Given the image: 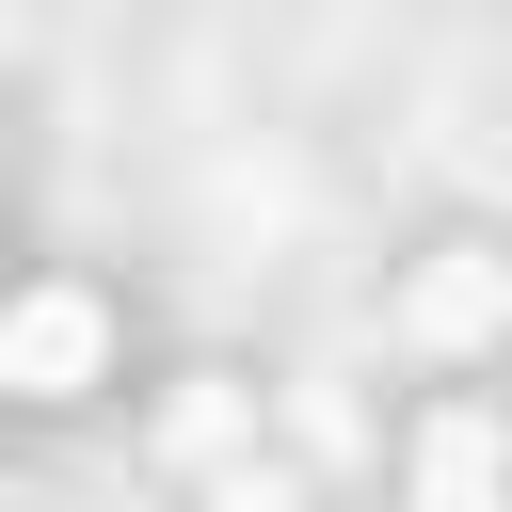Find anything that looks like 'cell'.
<instances>
[{"instance_id": "3", "label": "cell", "mask_w": 512, "mask_h": 512, "mask_svg": "<svg viewBox=\"0 0 512 512\" xmlns=\"http://www.w3.org/2000/svg\"><path fill=\"white\" fill-rule=\"evenodd\" d=\"M496 320H512V256H432V272H416V336L464 352V336H496Z\"/></svg>"}, {"instance_id": "2", "label": "cell", "mask_w": 512, "mask_h": 512, "mask_svg": "<svg viewBox=\"0 0 512 512\" xmlns=\"http://www.w3.org/2000/svg\"><path fill=\"white\" fill-rule=\"evenodd\" d=\"M416 512H512V432H496L480 400H448V416L416 432Z\"/></svg>"}, {"instance_id": "1", "label": "cell", "mask_w": 512, "mask_h": 512, "mask_svg": "<svg viewBox=\"0 0 512 512\" xmlns=\"http://www.w3.org/2000/svg\"><path fill=\"white\" fill-rule=\"evenodd\" d=\"M96 352H112L96 288H16V304H0V400H80Z\"/></svg>"}]
</instances>
